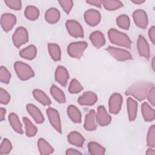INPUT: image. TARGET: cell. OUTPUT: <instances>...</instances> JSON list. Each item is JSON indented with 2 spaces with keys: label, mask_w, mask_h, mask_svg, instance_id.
I'll list each match as a JSON object with an SVG mask.
<instances>
[{
  "label": "cell",
  "mask_w": 155,
  "mask_h": 155,
  "mask_svg": "<svg viewBox=\"0 0 155 155\" xmlns=\"http://www.w3.org/2000/svg\"><path fill=\"white\" fill-rule=\"evenodd\" d=\"M96 119L97 124L102 127L108 125L111 121V117L107 112L103 105L98 107L97 114H96Z\"/></svg>",
  "instance_id": "cell-10"
},
{
  "label": "cell",
  "mask_w": 155,
  "mask_h": 155,
  "mask_svg": "<svg viewBox=\"0 0 155 155\" xmlns=\"http://www.w3.org/2000/svg\"><path fill=\"white\" fill-rule=\"evenodd\" d=\"M58 2L62 7V8L64 9V10L68 14L70 12L71 10V8L73 5V2L71 0H67V1H59Z\"/></svg>",
  "instance_id": "cell-41"
},
{
  "label": "cell",
  "mask_w": 155,
  "mask_h": 155,
  "mask_svg": "<svg viewBox=\"0 0 155 155\" xmlns=\"http://www.w3.org/2000/svg\"><path fill=\"white\" fill-rule=\"evenodd\" d=\"M88 149L90 154L92 155H104L105 153V148L95 142H89Z\"/></svg>",
  "instance_id": "cell-30"
},
{
  "label": "cell",
  "mask_w": 155,
  "mask_h": 155,
  "mask_svg": "<svg viewBox=\"0 0 155 155\" xmlns=\"http://www.w3.org/2000/svg\"><path fill=\"white\" fill-rule=\"evenodd\" d=\"M90 39L93 45L97 48L102 47L105 43V39L103 33L99 31L93 32L90 36Z\"/></svg>",
  "instance_id": "cell-20"
},
{
  "label": "cell",
  "mask_w": 155,
  "mask_h": 155,
  "mask_svg": "<svg viewBox=\"0 0 155 155\" xmlns=\"http://www.w3.org/2000/svg\"><path fill=\"white\" fill-rule=\"evenodd\" d=\"M133 17L136 25L143 29L147 28L148 23L147 13L141 9H138L134 12Z\"/></svg>",
  "instance_id": "cell-11"
},
{
  "label": "cell",
  "mask_w": 155,
  "mask_h": 155,
  "mask_svg": "<svg viewBox=\"0 0 155 155\" xmlns=\"http://www.w3.org/2000/svg\"><path fill=\"white\" fill-rule=\"evenodd\" d=\"M65 154L67 155H74V154H81L82 153L75 149L68 148L66 150Z\"/></svg>",
  "instance_id": "cell-45"
},
{
  "label": "cell",
  "mask_w": 155,
  "mask_h": 155,
  "mask_svg": "<svg viewBox=\"0 0 155 155\" xmlns=\"http://www.w3.org/2000/svg\"><path fill=\"white\" fill-rule=\"evenodd\" d=\"M24 15L28 19L35 21L39 17V11L36 7L33 5H28L25 10Z\"/></svg>",
  "instance_id": "cell-34"
},
{
  "label": "cell",
  "mask_w": 155,
  "mask_h": 155,
  "mask_svg": "<svg viewBox=\"0 0 155 155\" xmlns=\"http://www.w3.org/2000/svg\"><path fill=\"white\" fill-rule=\"evenodd\" d=\"M10 99V96L8 93L7 91L2 89V88H0V102L1 104L6 105L7 104Z\"/></svg>",
  "instance_id": "cell-42"
},
{
  "label": "cell",
  "mask_w": 155,
  "mask_h": 155,
  "mask_svg": "<svg viewBox=\"0 0 155 155\" xmlns=\"http://www.w3.org/2000/svg\"><path fill=\"white\" fill-rule=\"evenodd\" d=\"M128 116L130 121H133L137 115V102L131 97H128L127 100Z\"/></svg>",
  "instance_id": "cell-21"
},
{
  "label": "cell",
  "mask_w": 155,
  "mask_h": 155,
  "mask_svg": "<svg viewBox=\"0 0 155 155\" xmlns=\"http://www.w3.org/2000/svg\"><path fill=\"white\" fill-rule=\"evenodd\" d=\"M87 3L96 6L97 7H101V1H97V0H90V1H87Z\"/></svg>",
  "instance_id": "cell-46"
},
{
  "label": "cell",
  "mask_w": 155,
  "mask_h": 155,
  "mask_svg": "<svg viewBox=\"0 0 155 155\" xmlns=\"http://www.w3.org/2000/svg\"><path fill=\"white\" fill-rule=\"evenodd\" d=\"M147 145L150 148L155 147V126L153 125L149 128L147 138Z\"/></svg>",
  "instance_id": "cell-36"
},
{
  "label": "cell",
  "mask_w": 155,
  "mask_h": 155,
  "mask_svg": "<svg viewBox=\"0 0 155 155\" xmlns=\"http://www.w3.org/2000/svg\"><path fill=\"white\" fill-rule=\"evenodd\" d=\"M153 84L147 81H139L133 84L125 91V94L131 96L138 101L144 100Z\"/></svg>",
  "instance_id": "cell-1"
},
{
  "label": "cell",
  "mask_w": 155,
  "mask_h": 155,
  "mask_svg": "<svg viewBox=\"0 0 155 155\" xmlns=\"http://www.w3.org/2000/svg\"><path fill=\"white\" fill-rule=\"evenodd\" d=\"M149 38L153 44H155V27L152 26L148 31Z\"/></svg>",
  "instance_id": "cell-44"
},
{
  "label": "cell",
  "mask_w": 155,
  "mask_h": 155,
  "mask_svg": "<svg viewBox=\"0 0 155 155\" xmlns=\"http://www.w3.org/2000/svg\"><path fill=\"white\" fill-rule=\"evenodd\" d=\"M14 69L19 79L22 81L29 79L35 75V73L31 67L21 61H17L15 63Z\"/></svg>",
  "instance_id": "cell-3"
},
{
  "label": "cell",
  "mask_w": 155,
  "mask_h": 155,
  "mask_svg": "<svg viewBox=\"0 0 155 155\" xmlns=\"http://www.w3.org/2000/svg\"><path fill=\"white\" fill-rule=\"evenodd\" d=\"M13 42L15 47L19 48L28 41L27 30L23 27H18L12 36Z\"/></svg>",
  "instance_id": "cell-5"
},
{
  "label": "cell",
  "mask_w": 155,
  "mask_h": 155,
  "mask_svg": "<svg viewBox=\"0 0 155 155\" xmlns=\"http://www.w3.org/2000/svg\"><path fill=\"white\" fill-rule=\"evenodd\" d=\"M45 18L47 22L50 24L56 23L60 18V12L56 8H50L47 10Z\"/></svg>",
  "instance_id": "cell-23"
},
{
  "label": "cell",
  "mask_w": 155,
  "mask_h": 155,
  "mask_svg": "<svg viewBox=\"0 0 155 155\" xmlns=\"http://www.w3.org/2000/svg\"><path fill=\"white\" fill-rule=\"evenodd\" d=\"M50 92L52 96L59 103L62 104L66 102V98L64 93L56 85H53L51 86L50 88Z\"/></svg>",
  "instance_id": "cell-31"
},
{
  "label": "cell",
  "mask_w": 155,
  "mask_h": 155,
  "mask_svg": "<svg viewBox=\"0 0 155 155\" xmlns=\"http://www.w3.org/2000/svg\"><path fill=\"white\" fill-rule=\"evenodd\" d=\"M68 33L74 38L84 36V31L81 24L74 20H68L65 24Z\"/></svg>",
  "instance_id": "cell-8"
},
{
  "label": "cell",
  "mask_w": 155,
  "mask_h": 155,
  "mask_svg": "<svg viewBox=\"0 0 155 155\" xmlns=\"http://www.w3.org/2000/svg\"><path fill=\"white\" fill-rule=\"evenodd\" d=\"M141 110L143 117L146 122L153 121L155 118V111L147 102L142 103L141 105Z\"/></svg>",
  "instance_id": "cell-19"
},
{
  "label": "cell",
  "mask_w": 155,
  "mask_h": 155,
  "mask_svg": "<svg viewBox=\"0 0 155 155\" xmlns=\"http://www.w3.org/2000/svg\"><path fill=\"white\" fill-rule=\"evenodd\" d=\"M146 154L147 155H154L155 154V151L153 149L148 148L146 152Z\"/></svg>",
  "instance_id": "cell-48"
},
{
  "label": "cell",
  "mask_w": 155,
  "mask_h": 155,
  "mask_svg": "<svg viewBox=\"0 0 155 155\" xmlns=\"http://www.w3.org/2000/svg\"><path fill=\"white\" fill-rule=\"evenodd\" d=\"M29 114L38 124H42L44 121V117L40 110L33 104H29L26 107Z\"/></svg>",
  "instance_id": "cell-17"
},
{
  "label": "cell",
  "mask_w": 155,
  "mask_h": 155,
  "mask_svg": "<svg viewBox=\"0 0 155 155\" xmlns=\"http://www.w3.org/2000/svg\"><path fill=\"white\" fill-rule=\"evenodd\" d=\"M147 99L152 106H154L155 104V89L154 85L149 90L147 94Z\"/></svg>",
  "instance_id": "cell-43"
},
{
  "label": "cell",
  "mask_w": 155,
  "mask_h": 155,
  "mask_svg": "<svg viewBox=\"0 0 155 155\" xmlns=\"http://www.w3.org/2000/svg\"><path fill=\"white\" fill-rule=\"evenodd\" d=\"M122 102L123 98L120 94L116 93L113 94L109 99V111L114 114H117L121 109Z\"/></svg>",
  "instance_id": "cell-7"
},
{
  "label": "cell",
  "mask_w": 155,
  "mask_h": 155,
  "mask_svg": "<svg viewBox=\"0 0 155 155\" xmlns=\"http://www.w3.org/2000/svg\"><path fill=\"white\" fill-rule=\"evenodd\" d=\"M4 2L10 8L19 10L21 8V1L19 0H5Z\"/></svg>",
  "instance_id": "cell-40"
},
{
  "label": "cell",
  "mask_w": 155,
  "mask_h": 155,
  "mask_svg": "<svg viewBox=\"0 0 155 155\" xmlns=\"http://www.w3.org/2000/svg\"><path fill=\"white\" fill-rule=\"evenodd\" d=\"M6 113V110L4 108H1L0 109V119L2 121L5 119V114Z\"/></svg>",
  "instance_id": "cell-47"
},
{
  "label": "cell",
  "mask_w": 155,
  "mask_h": 155,
  "mask_svg": "<svg viewBox=\"0 0 155 155\" xmlns=\"http://www.w3.org/2000/svg\"><path fill=\"white\" fill-rule=\"evenodd\" d=\"M96 112L94 110H91L86 114L84 122V128L87 131H93L96 130L97 125L96 123Z\"/></svg>",
  "instance_id": "cell-18"
},
{
  "label": "cell",
  "mask_w": 155,
  "mask_h": 155,
  "mask_svg": "<svg viewBox=\"0 0 155 155\" xmlns=\"http://www.w3.org/2000/svg\"><path fill=\"white\" fill-rule=\"evenodd\" d=\"M137 50L140 56L147 59L150 58V50L148 43L142 35H139L137 39Z\"/></svg>",
  "instance_id": "cell-15"
},
{
  "label": "cell",
  "mask_w": 155,
  "mask_h": 155,
  "mask_svg": "<svg viewBox=\"0 0 155 155\" xmlns=\"http://www.w3.org/2000/svg\"><path fill=\"white\" fill-rule=\"evenodd\" d=\"M67 139L71 144L79 147L83 146L85 141L84 137L77 131L71 132L67 136Z\"/></svg>",
  "instance_id": "cell-22"
},
{
  "label": "cell",
  "mask_w": 155,
  "mask_h": 155,
  "mask_svg": "<svg viewBox=\"0 0 155 155\" xmlns=\"http://www.w3.org/2000/svg\"><path fill=\"white\" fill-rule=\"evenodd\" d=\"M152 64H153V70H154V58L153 59Z\"/></svg>",
  "instance_id": "cell-50"
},
{
  "label": "cell",
  "mask_w": 155,
  "mask_h": 155,
  "mask_svg": "<svg viewBox=\"0 0 155 155\" xmlns=\"http://www.w3.org/2000/svg\"><path fill=\"white\" fill-rule=\"evenodd\" d=\"M101 4L104 8L109 11L116 10L123 6L122 2L117 0H105L101 1Z\"/></svg>",
  "instance_id": "cell-33"
},
{
  "label": "cell",
  "mask_w": 155,
  "mask_h": 155,
  "mask_svg": "<svg viewBox=\"0 0 155 155\" xmlns=\"http://www.w3.org/2000/svg\"><path fill=\"white\" fill-rule=\"evenodd\" d=\"M69 75L67 70L63 66H58L55 71V80L65 87L67 84Z\"/></svg>",
  "instance_id": "cell-16"
},
{
  "label": "cell",
  "mask_w": 155,
  "mask_h": 155,
  "mask_svg": "<svg viewBox=\"0 0 155 155\" xmlns=\"http://www.w3.org/2000/svg\"><path fill=\"white\" fill-rule=\"evenodd\" d=\"M67 114L70 119L74 123H81V113L79 110L73 105H70L67 108Z\"/></svg>",
  "instance_id": "cell-25"
},
{
  "label": "cell",
  "mask_w": 155,
  "mask_h": 155,
  "mask_svg": "<svg viewBox=\"0 0 155 155\" xmlns=\"http://www.w3.org/2000/svg\"><path fill=\"white\" fill-rule=\"evenodd\" d=\"M25 130V134L28 137L35 136L37 133V128L32 124V122L27 117L22 118Z\"/></svg>",
  "instance_id": "cell-32"
},
{
  "label": "cell",
  "mask_w": 155,
  "mask_h": 155,
  "mask_svg": "<svg viewBox=\"0 0 155 155\" xmlns=\"http://www.w3.org/2000/svg\"><path fill=\"white\" fill-rule=\"evenodd\" d=\"M88 46L85 41H78L70 43L67 47V53L72 58L79 59Z\"/></svg>",
  "instance_id": "cell-4"
},
{
  "label": "cell",
  "mask_w": 155,
  "mask_h": 155,
  "mask_svg": "<svg viewBox=\"0 0 155 155\" xmlns=\"http://www.w3.org/2000/svg\"><path fill=\"white\" fill-rule=\"evenodd\" d=\"M48 49L50 55L53 60L54 61H59L61 60V52L60 47L58 44L53 43L48 44Z\"/></svg>",
  "instance_id": "cell-29"
},
{
  "label": "cell",
  "mask_w": 155,
  "mask_h": 155,
  "mask_svg": "<svg viewBox=\"0 0 155 155\" xmlns=\"http://www.w3.org/2000/svg\"><path fill=\"white\" fill-rule=\"evenodd\" d=\"M16 22V17L12 13H4L1 16V24L4 31L11 30Z\"/></svg>",
  "instance_id": "cell-13"
},
{
  "label": "cell",
  "mask_w": 155,
  "mask_h": 155,
  "mask_svg": "<svg viewBox=\"0 0 155 155\" xmlns=\"http://www.w3.org/2000/svg\"><path fill=\"white\" fill-rule=\"evenodd\" d=\"M117 25L123 29L128 30L130 27V21L129 17L126 15H122L117 17L116 19Z\"/></svg>",
  "instance_id": "cell-35"
},
{
  "label": "cell",
  "mask_w": 155,
  "mask_h": 155,
  "mask_svg": "<svg viewBox=\"0 0 155 155\" xmlns=\"http://www.w3.org/2000/svg\"><path fill=\"white\" fill-rule=\"evenodd\" d=\"M108 36L111 43L128 48L131 47V41L129 37L124 33L120 32L114 28H111L108 32Z\"/></svg>",
  "instance_id": "cell-2"
},
{
  "label": "cell",
  "mask_w": 155,
  "mask_h": 155,
  "mask_svg": "<svg viewBox=\"0 0 155 155\" xmlns=\"http://www.w3.org/2000/svg\"><path fill=\"white\" fill-rule=\"evenodd\" d=\"M11 74L8 70L4 66L0 68V81L4 84H8L10 81Z\"/></svg>",
  "instance_id": "cell-39"
},
{
  "label": "cell",
  "mask_w": 155,
  "mask_h": 155,
  "mask_svg": "<svg viewBox=\"0 0 155 155\" xmlns=\"http://www.w3.org/2000/svg\"><path fill=\"white\" fill-rule=\"evenodd\" d=\"M131 1L136 4H140L143 3L145 1V0H131Z\"/></svg>",
  "instance_id": "cell-49"
},
{
  "label": "cell",
  "mask_w": 155,
  "mask_h": 155,
  "mask_svg": "<svg viewBox=\"0 0 155 155\" xmlns=\"http://www.w3.org/2000/svg\"><path fill=\"white\" fill-rule=\"evenodd\" d=\"M97 101V96L94 92L86 91L78 99V103L81 105L91 106Z\"/></svg>",
  "instance_id": "cell-14"
},
{
  "label": "cell",
  "mask_w": 155,
  "mask_h": 155,
  "mask_svg": "<svg viewBox=\"0 0 155 155\" xmlns=\"http://www.w3.org/2000/svg\"><path fill=\"white\" fill-rule=\"evenodd\" d=\"M33 95L34 97L44 105H50L51 101L47 95L42 90L35 89L33 91Z\"/></svg>",
  "instance_id": "cell-28"
},
{
  "label": "cell",
  "mask_w": 155,
  "mask_h": 155,
  "mask_svg": "<svg viewBox=\"0 0 155 155\" xmlns=\"http://www.w3.org/2000/svg\"><path fill=\"white\" fill-rule=\"evenodd\" d=\"M37 50L35 45H30L26 48L21 50L19 52V55L21 57L27 59L31 60L33 59L36 56Z\"/></svg>",
  "instance_id": "cell-26"
},
{
  "label": "cell",
  "mask_w": 155,
  "mask_h": 155,
  "mask_svg": "<svg viewBox=\"0 0 155 155\" xmlns=\"http://www.w3.org/2000/svg\"><path fill=\"white\" fill-rule=\"evenodd\" d=\"M47 114L51 125L58 132L61 133V124L58 111L56 109L50 107L47 109Z\"/></svg>",
  "instance_id": "cell-9"
},
{
  "label": "cell",
  "mask_w": 155,
  "mask_h": 155,
  "mask_svg": "<svg viewBox=\"0 0 155 155\" xmlns=\"http://www.w3.org/2000/svg\"><path fill=\"white\" fill-rule=\"evenodd\" d=\"M12 149V145L10 140L6 138H4L1 144L0 147V154H7Z\"/></svg>",
  "instance_id": "cell-38"
},
{
  "label": "cell",
  "mask_w": 155,
  "mask_h": 155,
  "mask_svg": "<svg viewBox=\"0 0 155 155\" xmlns=\"http://www.w3.org/2000/svg\"><path fill=\"white\" fill-rule=\"evenodd\" d=\"M38 147L40 154L42 155L50 154L54 151L53 147L44 139L42 138L38 139Z\"/></svg>",
  "instance_id": "cell-27"
},
{
  "label": "cell",
  "mask_w": 155,
  "mask_h": 155,
  "mask_svg": "<svg viewBox=\"0 0 155 155\" xmlns=\"http://www.w3.org/2000/svg\"><path fill=\"white\" fill-rule=\"evenodd\" d=\"M101 13L94 9H89L84 13V19L86 23L90 26H95L101 21Z\"/></svg>",
  "instance_id": "cell-12"
},
{
  "label": "cell",
  "mask_w": 155,
  "mask_h": 155,
  "mask_svg": "<svg viewBox=\"0 0 155 155\" xmlns=\"http://www.w3.org/2000/svg\"><path fill=\"white\" fill-rule=\"evenodd\" d=\"M106 50L116 60L119 61H125L132 59V56L128 51L109 46Z\"/></svg>",
  "instance_id": "cell-6"
},
{
  "label": "cell",
  "mask_w": 155,
  "mask_h": 155,
  "mask_svg": "<svg viewBox=\"0 0 155 155\" xmlns=\"http://www.w3.org/2000/svg\"><path fill=\"white\" fill-rule=\"evenodd\" d=\"M8 120L12 127L16 132L19 134L23 133L24 131L22 130V124L16 114L11 113L8 116Z\"/></svg>",
  "instance_id": "cell-24"
},
{
  "label": "cell",
  "mask_w": 155,
  "mask_h": 155,
  "mask_svg": "<svg viewBox=\"0 0 155 155\" xmlns=\"http://www.w3.org/2000/svg\"><path fill=\"white\" fill-rule=\"evenodd\" d=\"M82 90H83V87L77 79H73L71 80L68 87V91L71 94L78 93Z\"/></svg>",
  "instance_id": "cell-37"
}]
</instances>
